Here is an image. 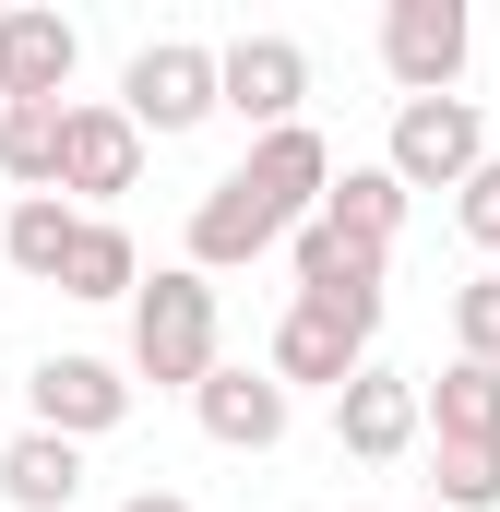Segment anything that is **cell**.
<instances>
[{"label": "cell", "instance_id": "6da1fadb", "mask_svg": "<svg viewBox=\"0 0 500 512\" xmlns=\"http://www.w3.org/2000/svg\"><path fill=\"white\" fill-rule=\"evenodd\" d=\"M215 334H227V298H215V274H191V262H167L143 298H131V382L155 393H203L227 358H215Z\"/></svg>", "mask_w": 500, "mask_h": 512}, {"label": "cell", "instance_id": "7a4b0ae2", "mask_svg": "<svg viewBox=\"0 0 500 512\" xmlns=\"http://www.w3.org/2000/svg\"><path fill=\"white\" fill-rule=\"evenodd\" d=\"M120 108H131V131H143V143L203 131L215 108H227V48H203V36H155V48H131Z\"/></svg>", "mask_w": 500, "mask_h": 512}, {"label": "cell", "instance_id": "3957f363", "mask_svg": "<svg viewBox=\"0 0 500 512\" xmlns=\"http://www.w3.org/2000/svg\"><path fill=\"white\" fill-rule=\"evenodd\" d=\"M381 167H393L405 191H465V179L489 167V108H477V96H405Z\"/></svg>", "mask_w": 500, "mask_h": 512}, {"label": "cell", "instance_id": "277c9868", "mask_svg": "<svg viewBox=\"0 0 500 512\" xmlns=\"http://www.w3.org/2000/svg\"><path fill=\"white\" fill-rule=\"evenodd\" d=\"M465 60H477V12H465V0H393V12H381V72H393L405 96H453Z\"/></svg>", "mask_w": 500, "mask_h": 512}, {"label": "cell", "instance_id": "5b68a950", "mask_svg": "<svg viewBox=\"0 0 500 512\" xmlns=\"http://www.w3.org/2000/svg\"><path fill=\"white\" fill-rule=\"evenodd\" d=\"M334 441H346V465H405V453L429 441V382L370 358L358 382L334 393Z\"/></svg>", "mask_w": 500, "mask_h": 512}, {"label": "cell", "instance_id": "8992f818", "mask_svg": "<svg viewBox=\"0 0 500 512\" xmlns=\"http://www.w3.org/2000/svg\"><path fill=\"white\" fill-rule=\"evenodd\" d=\"M370 346H381V322L370 310H322V298H286V322H274V382L298 393V382H322V393H346L358 370H370Z\"/></svg>", "mask_w": 500, "mask_h": 512}, {"label": "cell", "instance_id": "52a82bcc", "mask_svg": "<svg viewBox=\"0 0 500 512\" xmlns=\"http://www.w3.org/2000/svg\"><path fill=\"white\" fill-rule=\"evenodd\" d=\"M72 72H84V24L72 12H0V108H72Z\"/></svg>", "mask_w": 500, "mask_h": 512}, {"label": "cell", "instance_id": "ba28073f", "mask_svg": "<svg viewBox=\"0 0 500 512\" xmlns=\"http://www.w3.org/2000/svg\"><path fill=\"white\" fill-rule=\"evenodd\" d=\"M131 179H143V131H131L120 96H72V143H60V203H120Z\"/></svg>", "mask_w": 500, "mask_h": 512}, {"label": "cell", "instance_id": "9c48e42d", "mask_svg": "<svg viewBox=\"0 0 500 512\" xmlns=\"http://www.w3.org/2000/svg\"><path fill=\"white\" fill-rule=\"evenodd\" d=\"M24 405H36V429H60V441H108L131 417V370L120 358H36V370H24Z\"/></svg>", "mask_w": 500, "mask_h": 512}, {"label": "cell", "instance_id": "30bf717a", "mask_svg": "<svg viewBox=\"0 0 500 512\" xmlns=\"http://www.w3.org/2000/svg\"><path fill=\"white\" fill-rule=\"evenodd\" d=\"M298 108H310V48L298 36H227V120H250V143H262V131H298Z\"/></svg>", "mask_w": 500, "mask_h": 512}, {"label": "cell", "instance_id": "8fae6325", "mask_svg": "<svg viewBox=\"0 0 500 512\" xmlns=\"http://www.w3.org/2000/svg\"><path fill=\"white\" fill-rule=\"evenodd\" d=\"M286 239H298V227H286V215H274V203H262V191H250L239 167H227V179H215V191H203V203H191V274H239V262H262V251H286Z\"/></svg>", "mask_w": 500, "mask_h": 512}, {"label": "cell", "instance_id": "7c38bea8", "mask_svg": "<svg viewBox=\"0 0 500 512\" xmlns=\"http://www.w3.org/2000/svg\"><path fill=\"white\" fill-rule=\"evenodd\" d=\"M239 179L274 203V215H286V227H310V215L334 203V143H322L310 120H298V131H262V143L239 155Z\"/></svg>", "mask_w": 500, "mask_h": 512}, {"label": "cell", "instance_id": "4fadbf2b", "mask_svg": "<svg viewBox=\"0 0 500 512\" xmlns=\"http://www.w3.org/2000/svg\"><path fill=\"white\" fill-rule=\"evenodd\" d=\"M191 417H203V441H227V453H274L286 417H298V393L274 382V370H215V382L191 393Z\"/></svg>", "mask_w": 500, "mask_h": 512}, {"label": "cell", "instance_id": "5bb4252c", "mask_svg": "<svg viewBox=\"0 0 500 512\" xmlns=\"http://www.w3.org/2000/svg\"><path fill=\"white\" fill-rule=\"evenodd\" d=\"M381 262H393V251H358V239H346V227H322V215L286 239L298 298H322V310H370V322H381Z\"/></svg>", "mask_w": 500, "mask_h": 512}, {"label": "cell", "instance_id": "9a60e30c", "mask_svg": "<svg viewBox=\"0 0 500 512\" xmlns=\"http://www.w3.org/2000/svg\"><path fill=\"white\" fill-rule=\"evenodd\" d=\"M0 501H12V512H72V501H84V441H60V429H12V453H0Z\"/></svg>", "mask_w": 500, "mask_h": 512}, {"label": "cell", "instance_id": "2e32d148", "mask_svg": "<svg viewBox=\"0 0 500 512\" xmlns=\"http://www.w3.org/2000/svg\"><path fill=\"white\" fill-rule=\"evenodd\" d=\"M405 203H417V191H405L393 167H334V203H322V227H346L358 251H393V239H405Z\"/></svg>", "mask_w": 500, "mask_h": 512}, {"label": "cell", "instance_id": "e0dca14e", "mask_svg": "<svg viewBox=\"0 0 500 512\" xmlns=\"http://www.w3.org/2000/svg\"><path fill=\"white\" fill-rule=\"evenodd\" d=\"M72 239H84V215H72L60 191H36V203H12V215H0V262H12V274H36V286H60Z\"/></svg>", "mask_w": 500, "mask_h": 512}, {"label": "cell", "instance_id": "ac0fdd59", "mask_svg": "<svg viewBox=\"0 0 500 512\" xmlns=\"http://www.w3.org/2000/svg\"><path fill=\"white\" fill-rule=\"evenodd\" d=\"M60 298H143V251H131L120 215H84V239L60 262Z\"/></svg>", "mask_w": 500, "mask_h": 512}, {"label": "cell", "instance_id": "d6986e66", "mask_svg": "<svg viewBox=\"0 0 500 512\" xmlns=\"http://www.w3.org/2000/svg\"><path fill=\"white\" fill-rule=\"evenodd\" d=\"M60 143H72V108H0V179L24 203L60 191Z\"/></svg>", "mask_w": 500, "mask_h": 512}, {"label": "cell", "instance_id": "ffe728a7", "mask_svg": "<svg viewBox=\"0 0 500 512\" xmlns=\"http://www.w3.org/2000/svg\"><path fill=\"white\" fill-rule=\"evenodd\" d=\"M429 441H500V370L489 358H453L429 382Z\"/></svg>", "mask_w": 500, "mask_h": 512}, {"label": "cell", "instance_id": "44dd1931", "mask_svg": "<svg viewBox=\"0 0 500 512\" xmlns=\"http://www.w3.org/2000/svg\"><path fill=\"white\" fill-rule=\"evenodd\" d=\"M429 501L441 512H500V441H429Z\"/></svg>", "mask_w": 500, "mask_h": 512}, {"label": "cell", "instance_id": "7402d4cb", "mask_svg": "<svg viewBox=\"0 0 500 512\" xmlns=\"http://www.w3.org/2000/svg\"><path fill=\"white\" fill-rule=\"evenodd\" d=\"M453 358H489V370H500V274L453 286Z\"/></svg>", "mask_w": 500, "mask_h": 512}, {"label": "cell", "instance_id": "603a6c76", "mask_svg": "<svg viewBox=\"0 0 500 512\" xmlns=\"http://www.w3.org/2000/svg\"><path fill=\"white\" fill-rule=\"evenodd\" d=\"M453 227H465L477 251H500V155L477 167V179H465V191H453Z\"/></svg>", "mask_w": 500, "mask_h": 512}, {"label": "cell", "instance_id": "cb8c5ba5", "mask_svg": "<svg viewBox=\"0 0 500 512\" xmlns=\"http://www.w3.org/2000/svg\"><path fill=\"white\" fill-rule=\"evenodd\" d=\"M120 512H191V501H179V489H131Z\"/></svg>", "mask_w": 500, "mask_h": 512}, {"label": "cell", "instance_id": "d4e9b609", "mask_svg": "<svg viewBox=\"0 0 500 512\" xmlns=\"http://www.w3.org/2000/svg\"><path fill=\"white\" fill-rule=\"evenodd\" d=\"M0 453H12V417H0Z\"/></svg>", "mask_w": 500, "mask_h": 512}, {"label": "cell", "instance_id": "484cf974", "mask_svg": "<svg viewBox=\"0 0 500 512\" xmlns=\"http://www.w3.org/2000/svg\"><path fill=\"white\" fill-rule=\"evenodd\" d=\"M417 512H441V501H417Z\"/></svg>", "mask_w": 500, "mask_h": 512}]
</instances>
